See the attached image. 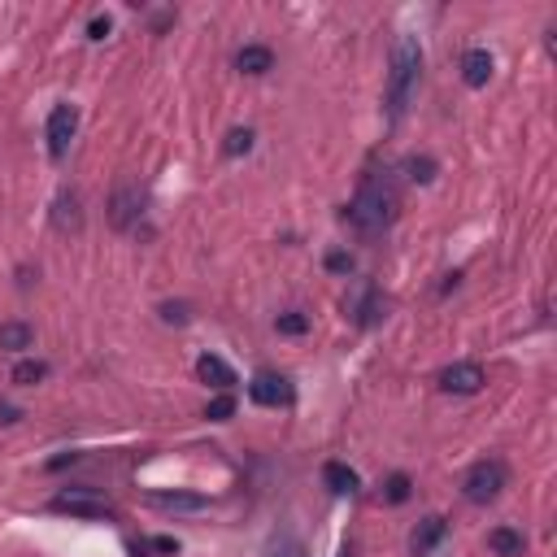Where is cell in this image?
<instances>
[{
  "label": "cell",
  "mask_w": 557,
  "mask_h": 557,
  "mask_svg": "<svg viewBox=\"0 0 557 557\" xmlns=\"http://www.w3.org/2000/svg\"><path fill=\"white\" fill-rule=\"evenodd\" d=\"M396 209H401V196H396V183L388 174H366L357 196L348 200V222L362 231V236H379L396 222Z\"/></svg>",
  "instance_id": "cell-1"
},
{
  "label": "cell",
  "mask_w": 557,
  "mask_h": 557,
  "mask_svg": "<svg viewBox=\"0 0 557 557\" xmlns=\"http://www.w3.org/2000/svg\"><path fill=\"white\" fill-rule=\"evenodd\" d=\"M418 70H422V49L413 35H401L392 49V74H388V118H401L418 92Z\"/></svg>",
  "instance_id": "cell-2"
},
{
  "label": "cell",
  "mask_w": 557,
  "mask_h": 557,
  "mask_svg": "<svg viewBox=\"0 0 557 557\" xmlns=\"http://www.w3.org/2000/svg\"><path fill=\"white\" fill-rule=\"evenodd\" d=\"M506 484H509L506 461L484 458V461H475V466L466 470V479H461V497H466L470 506H492V501L506 492Z\"/></svg>",
  "instance_id": "cell-3"
},
{
  "label": "cell",
  "mask_w": 557,
  "mask_h": 557,
  "mask_svg": "<svg viewBox=\"0 0 557 557\" xmlns=\"http://www.w3.org/2000/svg\"><path fill=\"white\" fill-rule=\"evenodd\" d=\"M52 514H70V518L97 523V518H114V506L100 492H92V487H70V492H57L52 497Z\"/></svg>",
  "instance_id": "cell-4"
},
{
  "label": "cell",
  "mask_w": 557,
  "mask_h": 557,
  "mask_svg": "<svg viewBox=\"0 0 557 557\" xmlns=\"http://www.w3.org/2000/svg\"><path fill=\"white\" fill-rule=\"evenodd\" d=\"M248 396L257 405H266V410H283V405L296 401V388H292L288 375H279V370H257L253 384H248Z\"/></svg>",
  "instance_id": "cell-5"
},
{
  "label": "cell",
  "mask_w": 557,
  "mask_h": 557,
  "mask_svg": "<svg viewBox=\"0 0 557 557\" xmlns=\"http://www.w3.org/2000/svg\"><path fill=\"white\" fill-rule=\"evenodd\" d=\"M74 131H79V114H74V105H52L49 126H44V135H49V157H52V162H61V157L70 153Z\"/></svg>",
  "instance_id": "cell-6"
},
{
  "label": "cell",
  "mask_w": 557,
  "mask_h": 557,
  "mask_svg": "<svg viewBox=\"0 0 557 557\" xmlns=\"http://www.w3.org/2000/svg\"><path fill=\"white\" fill-rule=\"evenodd\" d=\"M440 388H444V392H458V396H475V392L484 388V370H479L475 362L449 366V370L440 375Z\"/></svg>",
  "instance_id": "cell-7"
},
{
  "label": "cell",
  "mask_w": 557,
  "mask_h": 557,
  "mask_svg": "<svg viewBox=\"0 0 557 557\" xmlns=\"http://www.w3.org/2000/svg\"><path fill=\"white\" fill-rule=\"evenodd\" d=\"M444 532H449V523H444L440 514L422 518V523L413 527V535H410V553H413V557H427V553H432V549L440 544V540H444Z\"/></svg>",
  "instance_id": "cell-8"
},
{
  "label": "cell",
  "mask_w": 557,
  "mask_h": 557,
  "mask_svg": "<svg viewBox=\"0 0 557 557\" xmlns=\"http://www.w3.org/2000/svg\"><path fill=\"white\" fill-rule=\"evenodd\" d=\"M148 506L166 509V514H196V509H205L209 501L200 492H148Z\"/></svg>",
  "instance_id": "cell-9"
},
{
  "label": "cell",
  "mask_w": 557,
  "mask_h": 557,
  "mask_svg": "<svg viewBox=\"0 0 557 557\" xmlns=\"http://www.w3.org/2000/svg\"><path fill=\"white\" fill-rule=\"evenodd\" d=\"M196 375H200L209 388H218V392H231V384H236V370L222 362V357H214V353H205V357L196 362Z\"/></svg>",
  "instance_id": "cell-10"
},
{
  "label": "cell",
  "mask_w": 557,
  "mask_h": 557,
  "mask_svg": "<svg viewBox=\"0 0 557 557\" xmlns=\"http://www.w3.org/2000/svg\"><path fill=\"white\" fill-rule=\"evenodd\" d=\"M461 79H466V88H484L487 79H492V52L487 49H470L461 57Z\"/></svg>",
  "instance_id": "cell-11"
},
{
  "label": "cell",
  "mask_w": 557,
  "mask_h": 557,
  "mask_svg": "<svg viewBox=\"0 0 557 557\" xmlns=\"http://www.w3.org/2000/svg\"><path fill=\"white\" fill-rule=\"evenodd\" d=\"M322 484L331 487L336 497H353V492H357V470L344 466V461H327V466H322Z\"/></svg>",
  "instance_id": "cell-12"
},
{
  "label": "cell",
  "mask_w": 557,
  "mask_h": 557,
  "mask_svg": "<svg viewBox=\"0 0 557 557\" xmlns=\"http://www.w3.org/2000/svg\"><path fill=\"white\" fill-rule=\"evenodd\" d=\"M487 549H492L497 557H523L527 535L514 532V527H492V532H487Z\"/></svg>",
  "instance_id": "cell-13"
},
{
  "label": "cell",
  "mask_w": 557,
  "mask_h": 557,
  "mask_svg": "<svg viewBox=\"0 0 557 557\" xmlns=\"http://www.w3.org/2000/svg\"><path fill=\"white\" fill-rule=\"evenodd\" d=\"M384 310H388L384 292H379V288H366V292H362V301L353 305V318H357V327H375V322L384 318Z\"/></svg>",
  "instance_id": "cell-14"
},
{
  "label": "cell",
  "mask_w": 557,
  "mask_h": 557,
  "mask_svg": "<svg viewBox=\"0 0 557 557\" xmlns=\"http://www.w3.org/2000/svg\"><path fill=\"white\" fill-rule=\"evenodd\" d=\"M236 66H240L244 74H266L270 66H274V52H270L266 44H244V49L236 52Z\"/></svg>",
  "instance_id": "cell-15"
},
{
  "label": "cell",
  "mask_w": 557,
  "mask_h": 557,
  "mask_svg": "<svg viewBox=\"0 0 557 557\" xmlns=\"http://www.w3.org/2000/svg\"><path fill=\"white\" fill-rule=\"evenodd\" d=\"M31 344H35V331H31L26 322H5V327H0V348H5V353H23Z\"/></svg>",
  "instance_id": "cell-16"
},
{
  "label": "cell",
  "mask_w": 557,
  "mask_h": 557,
  "mask_svg": "<svg viewBox=\"0 0 557 557\" xmlns=\"http://www.w3.org/2000/svg\"><path fill=\"white\" fill-rule=\"evenodd\" d=\"M135 214H140V196H135V192H118V196H114V214H109V218H114V227H131V218H135Z\"/></svg>",
  "instance_id": "cell-17"
},
{
  "label": "cell",
  "mask_w": 557,
  "mask_h": 557,
  "mask_svg": "<svg viewBox=\"0 0 557 557\" xmlns=\"http://www.w3.org/2000/svg\"><path fill=\"white\" fill-rule=\"evenodd\" d=\"M266 557H310V553H305V544H301L292 532H279L274 540H270Z\"/></svg>",
  "instance_id": "cell-18"
},
{
  "label": "cell",
  "mask_w": 557,
  "mask_h": 557,
  "mask_svg": "<svg viewBox=\"0 0 557 557\" xmlns=\"http://www.w3.org/2000/svg\"><path fill=\"white\" fill-rule=\"evenodd\" d=\"M40 379H49V362H18V366H14V384L35 388Z\"/></svg>",
  "instance_id": "cell-19"
},
{
  "label": "cell",
  "mask_w": 557,
  "mask_h": 557,
  "mask_svg": "<svg viewBox=\"0 0 557 557\" xmlns=\"http://www.w3.org/2000/svg\"><path fill=\"white\" fill-rule=\"evenodd\" d=\"M248 148H253V131H248V126H236V131L227 135L222 153H227V157H240V153H248Z\"/></svg>",
  "instance_id": "cell-20"
},
{
  "label": "cell",
  "mask_w": 557,
  "mask_h": 557,
  "mask_svg": "<svg viewBox=\"0 0 557 557\" xmlns=\"http://www.w3.org/2000/svg\"><path fill=\"white\" fill-rule=\"evenodd\" d=\"M231 413H236V396H231V392H222V396H214V401H209L205 418H209V422H227Z\"/></svg>",
  "instance_id": "cell-21"
},
{
  "label": "cell",
  "mask_w": 557,
  "mask_h": 557,
  "mask_svg": "<svg viewBox=\"0 0 557 557\" xmlns=\"http://www.w3.org/2000/svg\"><path fill=\"white\" fill-rule=\"evenodd\" d=\"M410 492H413L410 475H392L388 484H384V497H388L392 506H401V501H410Z\"/></svg>",
  "instance_id": "cell-22"
},
{
  "label": "cell",
  "mask_w": 557,
  "mask_h": 557,
  "mask_svg": "<svg viewBox=\"0 0 557 557\" xmlns=\"http://www.w3.org/2000/svg\"><path fill=\"white\" fill-rule=\"evenodd\" d=\"M405 170H410L413 183H432V179H436V162H432V157H410Z\"/></svg>",
  "instance_id": "cell-23"
},
{
  "label": "cell",
  "mask_w": 557,
  "mask_h": 557,
  "mask_svg": "<svg viewBox=\"0 0 557 557\" xmlns=\"http://www.w3.org/2000/svg\"><path fill=\"white\" fill-rule=\"evenodd\" d=\"M274 327H279L283 336H305V331H310V318L292 310V314H279V322H274Z\"/></svg>",
  "instance_id": "cell-24"
},
{
  "label": "cell",
  "mask_w": 557,
  "mask_h": 557,
  "mask_svg": "<svg viewBox=\"0 0 557 557\" xmlns=\"http://www.w3.org/2000/svg\"><path fill=\"white\" fill-rule=\"evenodd\" d=\"M327 270H336V274H348V270H353V257H348V253H327Z\"/></svg>",
  "instance_id": "cell-25"
},
{
  "label": "cell",
  "mask_w": 557,
  "mask_h": 557,
  "mask_svg": "<svg viewBox=\"0 0 557 557\" xmlns=\"http://www.w3.org/2000/svg\"><path fill=\"white\" fill-rule=\"evenodd\" d=\"M109 18H105V14H97V18H92V23H88V35H92V40H105V35H109Z\"/></svg>",
  "instance_id": "cell-26"
},
{
  "label": "cell",
  "mask_w": 557,
  "mask_h": 557,
  "mask_svg": "<svg viewBox=\"0 0 557 557\" xmlns=\"http://www.w3.org/2000/svg\"><path fill=\"white\" fill-rule=\"evenodd\" d=\"M162 318L166 322H188V305H162Z\"/></svg>",
  "instance_id": "cell-27"
},
{
  "label": "cell",
  "mask_w": 557,
  "mask_h": 557,
  "mask_svg": "<svg viewBox=\"0 0 557 557\" xmlns=\"http://www.w3.org/2000/svg\"><path fill=\"white\" fill-rule=\"evenodd\" d=\"M153 549H157V553H179V540H170V535H157V540H153Z\"/></svg>",
  "instance_id": "cell-28"
},
{
  "label": "cell",
  "mask_w": 557,
  "mask_h": 557,
  "mask_svg": "<svg viewBox=\"0 0 557 557\" xmlns=\"http://www.w3.org/2000/svg\"><path fill=\"white\" fill-rule=\"evenodd\" d=\"M0 422H18V410L14 405H0Z\"/></svg>",
  "instance_id": "cell-29"
}]
</instances>
